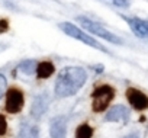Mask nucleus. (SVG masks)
I'll return each instance as SVG.
<instances>
[{"label":"nucleus","instance_id":"1","mask_svg":"<svg viewBox=\"0 0 148 138\" xmlns=\"http://www.w3.org/2000/svg\"><path fill=\"white\" fill-rule=\"evenodd\" d=\"M86 71L82 67H65L58 73L55 82V93L60 97L76 95L86 83Z\"/></svg>","mask_w":148,"mask_h":138},{"label":"nucleus","instance_id":"2","mask_svg":"<svg viewBox=\"0 0 148 138\" xmlns=\"http://www.w3.org/2000/svg\"><path fill=\"white\" fill-rule=\"evenodd\" d=\"M115 96V90L108 86V84H103V86H99L95 89V92L92 93V99H93V111L95 112H103L108 105L110 103V100L113 99Z\"/></svg>","mask_w":148,"mask_h":138},{"label":"nucleus","instance_id":"3","mask_svg":"<svg viewBox=\"0 0 148 138\" xmlns=\"http://www.w3.org/2000/svg\"><path fill=\"white\" fill-rule=\"evenodd\" d=\"M60 29H61L62 32H65L67 35H70V36H73V38H76V39H79V41H82V42H84V44H87V45H92V47H95V48H97V49L106 51L102 45L97 44V41H95V39H93L92 36H89L87 34L82 32L77 26H74L73 23L62 22V23H60Z\"/></svg>","mask_w":148,"mask_h":138},{"label":"nucleus","instance_id":"4","mask_svg":"<svg viewBox=\"0 0 148 138\" xmlns=\"http://www.w3.org/2000/svg\"><path fill=\"white\" fill-rule=\"evenodd\" d=\"M79 21H80L82 26H83L84 29H87L89 32H92V34H95V35H97V36L106 39V41L115 42V44H121V42H122L116 35H113L112 32H109L108 29H105L102 25H99V23H96V22H92V21H89V19H86V18H79Z\"/></svg>","mask_w":148,"mask_h":138},{"label":"nucleus","instance_id":"5","mask_svg":"<svg viewBox=\"0 0 148 138\" xmlns=\"http://www.w3.org/2000/svg\"><path fill=\"white\" fill-rule=\"evenodd\" d=\"M23 108V95L18 89H10L8 90L6 96V111L10 113H18Z\"/></svg>","mask_w":148,"mask_h":138},{"label":"nucleus","instance_id":"6","mask_svg":"<svg viewBox=\"0 0 148 138\" xmlns=\"http://www.w3.org/2000/svg\"><path fill=\"white\" fill-rule=\"evenodd\" d=\"M126 97L129 100V103L132 105V108H135L136 111H144L148 108V96H145L142 92L136 90V89H128L126 92Z\"/></svg>","mask_w":148,"mask_h":138},{"label":"nucleus","instance_id":"7","mask_svg":"<svg viewBox=\"0 0 148 138\" xmlns=\"http://www.w3.org/2000/svg\"><path fill=\"white\" fill-rule=\"evenodd\" d=\"M65 129H67V119L64 116H57L51 121V137L52 138H65Z\"/></svg>","mask_w":148,"mask_h":138},{"label":"nucleus","instance_id":"8","mask_svg":"<svg viewBox=\"0 0 148 138\" xmlns=\"http://www.w3.org/2000/svg\"><path fill=\"white\" fill-rule=\"evenodd\" d=\"M128 118H129V111L122 105L113 106L106 115V121H112V122H126Z\"/></svg>","mask_w":148,"mask_h":138},{"label":"nucleus","instance_id":"9","mask_svg":"<svg viewBox=\"0 0 148 138\" xmlns=\"http://www.w3.org/2000/svg\"><path fill=\"white\" fill-rule=\"evenodd\" d=\"M132 31L139 38H148V22L141 19H126Z\"/></svg>","mask_w":148,"mask_h":138},{"label":"nucleus","instance_id":"10","mask_svg":"<svg viewBox=\"0 0 148 138\" xmlns=\"http://www.w3.org/2000/svg\"><path fill=\"white\" fill-rule=\"evenodd\" d=\"M54 71H55V68H54L52 62H49V61H44L36 67V76L39 79H47V77L52 76Z\"/></svg>","mask_w":148,"mask_h":138},{"label":"nucleus","instance_id":"11","mask_svg":"<svg viewBox=\"0 0 148 138\" xmlns=\"http://www.w3.org/2000/svg\"><path fill=\"white\" fill-rule=\"evenodd\" d=\"M92 135H93V129L87 124L80 125L76 131V138H92Z\"/></svg>","mask_w":148,"mask_h":138},{"label":"nucleus","instance_id":"12","mask_svg":"<svg viewBox=\"0 0 148 138\" xmlns=\"http://www.w3.org/2000/svg\"><path fill=\"white\" fill-rule=\"evenodd\" d=\"M34 68H35V61H25L21 64V70L25 71L26 74L34 73Z\"/></svg>","mask_w":148,"mask_h":138},{"label":"nucleus","instance_id":"13","mask_svg":"<svg viewBox=\"0 0 148 138\" xmlns=\"http://www.w3.org/2000/svg\"><path fill=\"white\" fill-rule=\"evenodd\" d=\"M8 131V122L3 115H0V135H5Z\"/></svg>","mask_w":148,"mask_h":138},{"label":"nucleus","instance_id":"14","mask_svg":"<svg viewBox=\"0 0 148 138\" xmlns=\"http://www.w3.org/2000/svg\"><path fill=\"white\" fill-rule=\"evenodd\" d=\"M5 92H6V79L5 76L0 74V97L5 95Z\"/></svg>","mask_w":148,"mask_h":138},{"label":"nucleus","instance_id":"15","mask_svg":"<svg viewBox=\"0 0 148 138\" xmlns=\"http://www.w3.org/2000/svg\"><path fill=\"white\" fill-rule=\"evenodd\" d=\"M123 138H138L136 135H126V137H123Z\"/></svg>","mask_w":148,"mask_h":138}]
</instances>
